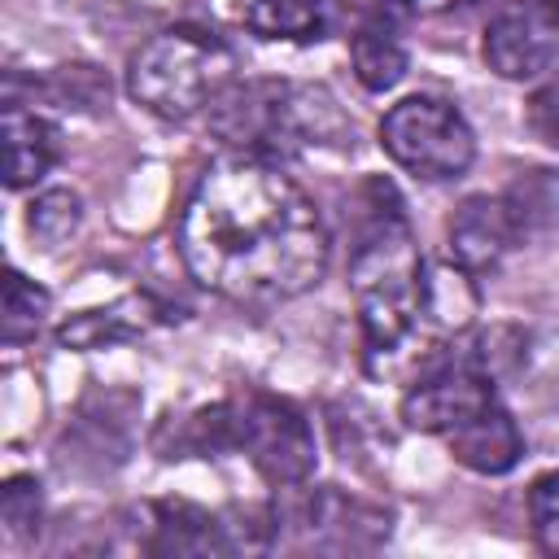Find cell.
I'll return each mask as SVG.
<instances>
[{"mask_svg":"<svg viewBox=\"0 0 559 559\" xmlns=\"http://www.w3.org/2000/svg\"><path fill=\"white\" fill-rule=\"evenodd\" d=\"M179 253L210 293L280 306L323 280L328 227L280 162L231 153L197 179L179 218Z\"/></svg>","mask_w":559,"mask_h":559,"instance_id":"obj_1","label":"cell"},{"mask_svg":"<svg viewBox=\"0 0 559 559\" xmlns=\"http://www.w3.org/2000/svg\"><path fill=\"white\" fill-rule=\"evenodd\" d=\"M371 218L358 231L349 258V288L362 323V358L367 371H389V362L432 328L428 319V262L406 227L402 201L389 183H371Z\"/></svg>","mask_w":559,"mask_h":559,"instance_id":"obj_2","label":"cell"},{"mask_svg":"<svg viewBox=\"0 0 559 559\" xmlns=\"http://www.w3.org/2000/svg\"><path fill=\"white\" fill-rule=\"evenodd\" d=\"M179 450H201V454L245 450V459L258 467V476L275 489L306 485V476L314 472V459H319L306 415L288 397H275L262 389H249L240 397L197 411L188 419V432L175 445V454Z\"/></svg>","mask_w":559,"mask_h":559,"instance_id":"obj_3","label":"cell"},{"mask_svg":"<svg viewBox=\"0 0 559 559\" xmlns=\"http://www.w3.org/2000/svg\"><path fill=\"white\" fill-rule=\"evenodd\" d=\"M214 131L236 153L288 157L306 144H336L345 118L323 87L310 83H231L214 105Z\"/></svg>","mask_w":559,"mask_h":559,"instance_id":"obj_4","label":"cell"},{"mask_svg":"<svg viewBox=\"0 0 559 559\" xmlns=\"http://www.w3.org/2000/svg\"><path fill=\"white\" fill-rule=\"evenodd\" d=\"M231 83H236L231 48L201 26H170L153 35L127 66L131 100L170 122L201 114Z\"/></svg>","mask_w":559,"mask_h":559,"instance_id":"obj_5","label":"cell"},{"mask_svg":"<svg viewBox=\"0 0 559 559\" xmlns=\"http://www.w3.org/2000/svg\"><path fill=\"white\" fill-rule=\"evenodd\" d=\"M380 144L402 170L432 179V183L459 179L476 162V135H472L467 118L441 96L397 100L380 118Z\"/></svg>","mask_w":559,"mask_h":559,"instance_id":"obj_6","label":"cell"},{"mask_svg":"<svg viewBox=\"0 0 559 559\" xmlns=\"http://www.w3.org/2000/svg\"><path fill=\"white\" fill-rule=\"evenodd\" d=\"M493 367L485 362L480 345L463 349V354H445L437 358V367L415 380V389L402 397V419L415 432H437L450 437L454 428H463L472 415H480L485 406L498 402L493 393Z\"/></svg>","mask_w":559,"mask_h":559,"instance_id":"obj_7","label":"cell"},{"mask_svg":"<svg viewBox=\"0 0 559 559\" xmlns=\"http://www.w3.org/2000/svg\"><path fill=\"white\" fill-rule=\"evenodd\" d=\"M559 57L555 0H502L485 26V61L502 79H537Z\"/></svg>","mask_w":559,"mask_h":559,"instance_id":"obj_8","label":"cell"},{"mask_svg":"<svg viewBox=\"0 0 559 559\" xmlns=\"http://www.w3.org/2000/svg\"><path fill=\"white\" fill-rule=\"evenodd\" d=\"M520 240V227L502 197H467L450 218V258L467 271H493Z\"/></svg>","mask_w":559,"mask_h":559,"instance_id":"obj_9","label":"cell"},{"mask_svg":"<svg viewBox=\"0 0 559 559\" xmlns=\"http://www.w3.org/2000/svg\"><path fill=\"white\" fill-rule=\"evenodd\" d=\"M349 61L354 74L367 92H389L406 74V39H402V17L393 4H371L349 39Z\"/></svg>","mask_w":559,"mask_h":559,"instance_id":"obj_10","label":"cell"},{"mask_svg":"<svg viewBox=\"0 0 559 559\" xmlns=\"http://www.w3.org/2000/svg\"><path fill=\"white\" fill-rule=\"evenodd\" d=\"M57 157H61V131L44 114L9 100L4 105V183L31 188L57 166Z\"/></svg>","mask_w":559,"mask_h":559,"instance_id":"obj_11","label":"cell"},{"mask_svg":"<svg viewBox=\"0 0 559 559\" xmlns=\"http://www.w3.org/2000/svg\"><path fill=\"white\" fill-rule=\"evenodd\" d=\"M166 319H170V310L162 301H153L148 293H131L105 310H83V314L66 319L57 328V341L66 349H100L114 341H135L140 332H148L153 323H166Z\"/></svg>","mask_w":559,"mask_h":559,"instance_id":"obj_12","label":"cell"},{"mask_svg":"<svg viewBox=\"0 0 559 559\" xmlns=\"http://www.w3.org/2000/svg\"><path fill=\"white\" fill-rule=\"evenodd\" d=\"M450 454L463 463V467H472V472H480V476H502V472H511L515 463H520V454H524V437H520V428H515V419H511V411L502 406V402H493V406H485L480 415H472L463 428H454L450 437Z\"/></svg>","mask_w":559,"mask_h":559,"instance_id":"obj_13","label":"cell"},{"mask_svg":"<svg viewBox=\"0 0 559 559\" xmlns=\"http://www.w3.org/2000/svg\"><path fill=\"white\" fill-rule=\"evenodd\" d=\"M144 550L148 555H231L236 546L210 511L192 502H157Z\"/></svg>","mask_w":559,"mask_h":559,"instance_id":"obj_14","label":"cell"},{"mask_svg":"<svg viewBox=\"0 0 559 559\" xmlns=\"http://www.w3.org/2000/svg\"><path fill=\"white\" fill-rule=\"evenodd\" d=\"M240 17L258 39H284V44H314L328 31L323 0H245Z\"/></svg>","mask_w":559,"mask_h":559,"instance_id":"obj_15","label":"cell"},{"mask_svg":"<svg viewBox=\"0 0 559 559\" xmlns=\"http://www.w3.org/2000/svg\"><path fill=\"white\" fill-rule=\"evenodd\" d=\"M515 227H520V240L537 236V231H550L559 223V175L555 170H528L524 179H515L507 192H502Z\"/></svg>","mask_w":559,"mask_h":559,"instance_id":"obj_16","label":"cell"},{"mask_svg":"<svg viewBox=\"0 0 559 559\" xmlns=\"http://www.w3.org/2000/svg\"><path fill=\"white\" fill-rule=\"evenodd\" d=\"M48 306H52V297L35 280H26L22 271H9L4 275V345L31 341L44 328Z\"/></svg>","mask_w":559,"mask_h":559,"instance_id":"obj_17","label":"cell"},{"mask_svg":"<svg viewBox=\"0 0 559 559\" xmlns=\"http://www.w3.org/2000/svg\"><path fill=\"white\" fill-rule=\"evenodd\" d=\"M79 218H83L79 192H70V188H48V192H39V197L31 201L26 227H31V236H35L44 249H57L61 240L74 236Z\"/></svg>","mask_w":559,"mask_h":559,"instance_id":"obj_18","label":"cell"},{"mask_svg":"<svg viewBox=\"0 0 559 559\" xmlns=\"http://www.w3.org/2000/svg\"><path fill=\"white\" fill-rule=\"evenodd\" d=\"M39 480L31 476H9L4 493H0V520H4V537L9 542H26L39 533Z\"/></svg>","mask_w":559,"mask_h":559,"instance_id":"obj_19","label":"cell"},{"mask_svg":"<svg viewBox=\"0 0 559 559\" xmlns=\"http://www.w3.org/2000/svg\"><path fill=\"white\" fill-rule=\"evenodd\" d=\"M528 524L537 546L559 555V472H546L528 485Z\"/></svg>","mask_w":559,"mask_h":559,"instance_id":"obj_20","label":"cell"},{"mask_svg":"<svg viewBox=\"0 0 559 559\" xmlns=\"http://www.w3.org/2000/svg\"><path fill=\"white\" fill-rule=\"evenodd\" d=\"M528 127L542 144H555L559 148V70L533 87L528 96Z\"/></svg>","mask_w":559,"mask_h":559,"instance_id":"obj_21","label":"cell"},{"mask_svg":"<svg viewBox=\"0 0 559 559\" xmlns=\"http://www.w3.org/2000/svg\"><path fill=\"white\" fill-rule=\"evenodd\" d=\"M454 4H463V0H406V9H415V13H445Z\"/></svg>","mask_w":559,"mask_h":559,"instance_id":"obj_22","label":"cell"},{"mask_svg":"<svg viewBox=\"0 0 559 559\" xmlns=\"http://www.w3.org/2000/svg\"><path fill=\"white\" fill-rule=\"evenodd\" d=\"M555 13H559V0H555Z\"/></svg>","mask_w":559,"mask_h":559,"instance_id":"obj_23","label":"cell"}]
</instances>
